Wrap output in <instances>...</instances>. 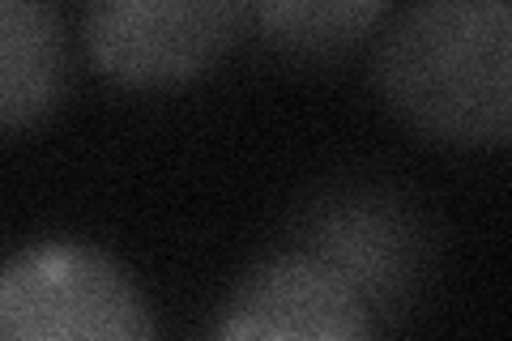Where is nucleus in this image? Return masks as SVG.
<instances>
[{
	"instance_id": "obj_1",
	"label": "nucleus",
	"mask_w": 512,
	"mask_h": 341,
	"mask_svg": "<svg viewBox=\"0 0 512 341\" xmlns=\"http://www.w3.org/2000/svg\"><path fill=\"white\" fill-rule=\"evenodd\" d=\"M372 77L414 133L448 145L512 137V9L504 0H423L389 13Z\"/></svg>"
},
{
	"instance_id": "obj_2",
	"label": "nucleus",
	"mask_w": 512,
	"mask_h": 341,
	"mask_svg": "<svg viewBox=\"0 0 512 341\" xmlns=\"http://www.w3.org/2000/svg\"><path fill=\"white\" fill-rule=\"evenodd\" d=\"M0 341H158V329L116 256L39 239L0 261Z\"/></svg>"
},
{
	"instance_id": "obj_3",
	"label": "nucleus",
	"mask_w": 512,
	"mask_h": 341,
	"mask_svg": "<svg viewBox=\"0 0 512 341\" xmlns=\"http://www.w3.org/2000/svg\"><path fill=\"white\" fill-rule=\"evenodd\" d=\"M248 13L235 0H94L82 9V43L120 86H180L227 56Z\"/></svg>"
},
{
	"instance_id": "obj_4",
	"label": "nucleus",
	"mask_w": 512,
	"mask_h": 341,
	"mask_svg": "<svg viewBox=\"0 0 512 341\" xmlns=\"http://www.w3.org/2000/svg\"><path fill=\"white\" fill-rule=\"evenodd\" d=\"M210 341H380V329L338 273L295 248L244 273Z\"/></svg>"
},
{
	"instance_id": "obj_5",
	"label": "nucleus",
	"mask_w": 512,
	"mask_h": 341,
	"mask_svg": "<svg viewBox=\"0 0 512 341\" xmlns=\"http://www.w3.org/2000/svg\"><path fill=\"white\" fill-rule=\"evenodd\" d=\"M69 77L64 13L47 0H0V133L43 120Z\"/></svg>"
},
{
	"instance_id": "obj_6",
	"label": "nucleus",
	"mask_w": 512,
	"mask_h": 341,
	"mask_svg": "<svg viewBox=\"0 0 512 341\" xmlns=\"http://www.w3.org/2000/svg\"><path fill=\"white\" fill-rule=\"evenodd\" d=\"M384 0H291V5H256L248 18L278 52L295 60H329L355 47L363 35L389 18Z\"/></svg>"
}]
</instances>
